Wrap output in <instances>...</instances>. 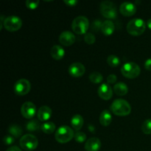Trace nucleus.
<instances>
[{"instance_id": "1", "label": "nucleus", "mask_w": 151, "mask_h": 151, "mask_svg": "<svg viewBox=\"0 0 151 151\" xmlns=\"http://www.w3.org/2000/svg\"><path fill=\"white\" fill-rule=\"evenodd\" d=\"M111 110L117 116H127L131 111V106L128 101L122 99H117L112 103Z\"/></svg>"}, {"instance_id": "2", "label": "nucleus", "mask_w": 151, "mask_h": 151, "mask_svg": "<svg viewBox=\"0 0 151 151\" xmlns=\"http://www.w3.org/2000/svg\"><path fill=\"white\" fill-rule=\"evenodd\" d=\"M146 24L142 19H133L127 24V30L128 33L134 36H139L145 32Z\"/></svg>"}, {"instance_id": "3", "label": "nucleus", "mask_w": 151, "mask_h": 151, "mask_svg": "<svg viewBox=\"0 0 151 151\" xmlns=\"http://www.w3.org/2000/svg\"><path fill=\"white\" fill-rule=\"evenodd\" d=\"M74 136L75 134L73 130L67 125H62L59 127L55 134L56 141L62 144L69 142L72 138H74Z\"/></svg>"}, {"instance_id": "4", "label": "nucleus", "mask_w": 151, "mask_h": 151, "mask_svg": "<svg viewBox=\"0 0 151 151\" xmlns=\"http://www.w3.org/2000/svg\"><path fill=\"white\" fill-rule=\"evenodd\" d=\"M88 26H89V21L84 16H79L76 17L72 24V29L75 33L78 35L85 34L87 32Z\"/></svg>"}, {"instance_id": "5", "label": "nucleus", "mask_w": 151, "mask_h": 151, "mask_svg": "<svg viewBox=\"0 0 151 151\" xmlns=\"http://www.w3.org/2000/svg\"><path fill=\"white\" fill-rule=\"evenodd\" d=\"M100 13L104 16L109 19H114L117 16L116 7L114 3L111 1H103L100 3Z\"/></svg>"}, {"instance_id": "6", "label": "nucleus", "mask_w": 151, "mask_h": 151, "mask_svg": "<svg viewBox=\"0 0 151 151\" xmlns=\"http://www.w3.org/2000/svg\"><path fill=\"white\" fill-rule=\"evenodd\" d=\"M121 72L125 78L133 79L137 78L139 75L141 69L137 63L134 62H128L122 66Z\"/></svg>"}, {"instance_id": "7", "label": "nucleus", "mask_w": 151, "mask_h": 151, "mask_svg": "<svg viewBox=\"0 0 151 151\" xmlns=\"http://www.w3.org/2000/svg\"><path fill=\"white\" fill-rule=\"evenodd\" d=\"M21 147L26 151H32L37 148L38 140L35 136L28 134L22 136L19 142Z\"/></svg>"}, {"instance_id": "8", "label": "nucleus", "mask_w": 151, "mask_h": 151, "mask_svg": "<svg viewBox=\"0 0 151 151\" xmlns=\"http://www.w3.org/2000/svg\"><path fill=\"white\" fill-rule=\"evenodd\" d=\"M3 26L10 32H15L19 30L22 27V21L19 16H9L4 19Z\"/></svg>"}, {"instance_id": "9", "label": "nucleus", "mask_w": 151, "mask_h": 151, "mask_svg": "<svg viewBox=\"0 0 151 151\" xmlns=\"http://www.w3.org/2000/svg\"><path fill=\"white\" fill-rule=\"evenodd\" d=\"M31 88V84L28 80L20 79L15 83L14 91L18 95L24 96L29 92Z\"/></svg>"}, {"instance_id": "10", "label": "nucleus", "mask_w": 151, "mask_h": 151, "mask_svg": "<svg viewBox=\"0 0 151 151\" xmlns=\"http://www.w3.org/2000/svg\"><path fill=\"white\" fill-rule=\"evenodd\" d=\"M22 116L26 119H32L36 114V106L32 102H25L21 109Z\"/></svg>"}, {"instance_id": "11", "label": "nucleus", "mask_w": 151, "mask_h": 151, "mask_svg": "<svg viewBox=\"0 0 151 151\" xmlns=\"http://www.w3.org/2000/svg\"><path fill=\"white\" fill-rule=\"evenodd\" d=\"M85 72L86 68L84 65L79 62L72 63L69 67V75L74 78H80L84 75Z\"/></svg>"}, {"instance_id": "12", "label": "nucleus", "mask_w": 151, "mask_h": 151, "mask_svg": "<svg viewBox=\"0 0 151 151\" xmlns=\"http://www.w3.org/2000/svg\"><path fill=\"white\" fill-rule=\"evenodd\" d=\"M59 41L62 45L69 47L75 43V35L71 31L65 30L60 33L59 36Z\"/></svg>"}, {"instance_id": "13", "label": "nucleus", "mask_w": 151, "mask_h": 151, "mask_svg": "<svg viewBox=\"0 0 151 151\" xmlns=\"http://www.w3.org/2000/svg\"><path fill=\"white\" fill-rule=\"evenodd\" d=\"M119 11L123 16H131L137 12V7L135 4L130 1H124L119 7Z\"/></svg>"}, {"instance_id": "14", "label": "nucleus", "mask_w": 151, "mask_h": 151, "mask_svg": "<svg viewBox=\"0 0 151 151\" xmlns=\"http://www.w3.org/2000/svg\"><path fill=\"white\" fill-rule=\"evenodd\" d=\"M98 94L100 98L105 100H110L113 95V91L111 87V86L109 83H102L100 86L99 87L98 89Z\"/></svg>"}, {"instance_id": "15", "label": "nucleus", "mask_w": 151, "mask_h": 151, "mask_svg": "<svg viewBox=\"0 0 151 151\" xmlns=\"http://www.w3.org/2000/svg\"><path fill=\"white\" fill-rule=\"evenodd\" d=\"M101 147V142L97 137H91L88 139L85 144L86 151H98Z\"/></svg>"}, {"instance_id": "16", "label": "nucleus", "mask_w": 151, "mask_h": 151, "mask_svg": "<svg viewBox=\"0 0 151 151\" xmlns=\"http://www.w3.org/2000/svg\"><path fill=\"white\" fill-rule=\"evenodd\" d=\"M52 114V109L47 106H43L38 109L37 112V116L41 121H47L50 119Z\"/></svg>"}, {"instance_id": "17", "label": "nucleus", "mask_w": 151, "mask_h": 151, "mask_svg": "<svg viewBox=\"0 0 151 151\" xmlns=\"http://www.w3.org/2000/svg\"><path fill=\"white\" fill-rule=\"evenodd\" d=\"M50 54L52 58L55 60H60L63 58L65 55V50L60 45H54L51 48L50 50Z\"/></svg>"}, {"instance_id": "18", "label": "nucleus", "mask_w": 151, "mask_h": 151, "mask_svg": "<svg viewBox=\"0 0 151 151\" xmlns=\"http://www.w3.org/2000/svg\"><path fill=\"white\" fill-rule=\"evenodd\" d=\"M114 24L111 20H106L103 22L101 27V31L106 35H111L114 32Z\"/></svg>"}, {"instance_id": "19", "label": "nucleus", "mask_w": 151, "mask_h": 151, "mask_svg": "<svg viewBox=\"0 0 151 151\" xmlns=\"http://www.w3.org/2000/svg\"><path fill=\"white\" fill-rule=\"evenodd\" d=\"M71 125H72V128L75 130H76L77 131H79V130L81 129V128L83 125V118L82 116L79 114H76L75 116H72V118L71 119Z\"/></svg>"}, {"instance_id": "20", "label": "nucleus", "mask_w": 151, "mask_h": 151, "mask_svg": "<svg viewBox=\"0 0 151 151\" xmlns=\"http://www.w3.org/2000/svg\"><path fill=\"white\" fill-rule=\"evenodd\" d=\"M112 121L111 114L109 111L104 110L103 111L100 115V122L103 126H108L111 124Z\"/></svg>"}, {"instance_id": "21", "label": "nucleus", "mask_w": 151, "mask_h": 151, "mask_svg": "<svg viewBox=\"0 0 151 151\" xmlns=\"http://www.w3.org/2000/svg\"><path fill=\"white\" fill-rule=\"evenodd\" d=\"M114 91L117 95L123 96L128 93V88L125 83L122 82H119L116 83L114 86Z\"/></svg>"}, {"instance_id": "22", "label": "nucleus", "mask_w": 151, "mask_h": 151, "mask_svg": "<svg viewBox=\"0 0 151 151\" xmlns=\"http://www.w3.org/2000/svg\"><path fill=\"white\" fill-rule=\"evenodd\" d=\"M8 132L9 134L11 136H13L14 138H19L22 135V128L19 126V125L16 124H12L10 125L8 128Z\"/></svg>"}, {"instance_id": "23", "label": "nucleus", "mask_w": 151, "mask_h": 151, "mask_svg": "<svg viewBox=\"0 0 151 151\" xmlns=\"http://www.w3.org/2000/svg\"><path fill=\"white\" fill-rule=\"evenodd\" d=\"M55 125L53 122H44L42 125H41V131L44 133L47 134H51L55 131Z\"/></svg>"}, {"instance_id": "24", "label": "nucleus", "mask_w": 151, "mask_h": 151, "mask_svg": "<svg viewBox=\"0 0 151 151\" xmlns=\"http://www.w3.org/2000/svg\"><path fill=\"white\" fill-rule=\"evenodd\" d=\"M40 128H41L40 127V123L37 119H31L26 125L27 130L28 131H29V132L37 131Z\"/></svg>"}, {"instance_id": "25", "label": "nucleus", "mask_w": 151, "mask_h": 151, "mask_svg": "<svg viewBox=\"0 0 151 151\" xmlns=\"http://www.w3.org/2000/svg\"><path fill=\"white\" fill-rule=\"evenodd\" d=\"M108 64L112 67H116L120 64V59L115 55H111L107 58Z\"/></svg>"}, {"instance_id": "26", "label": "nucleus", "mask_w": 151, "mask_h": 151, "mask_svg": "<svg viewBox=\"0 0 151 151\" xmlns=\"http://www.w3.org/2000/svg\"><path fill=\"white\" fill-rule=\"evenodd\" d=\"M103 77L102 74L98 72H94L89 75V80L91 83L95 84H98L103 81Z\"/></svg>"}, {"instance_id": "27", "label": "nucleus", "mask_w": 151, "mask_h": 151, "mask_svg": "<svg viewBox=\"0 0 151 151\" xmlns=\"http://www.w3.org/2000/svg\"><path fill=\"white\" fill-rule=\"evenodd\" d=\"M142 131L145 134H151V119H147L142 123L141 127Z\"/></svg>"}, {"instance_id": "28", "label": "nucleus", "mask_w": 151, "mask_h": 151, "mask_svg": "<svg viewBox=\"0 0 151 151\" xmlns=\"http://www.w3.org/2000/svg\"><path fill=\"white\" fill-rule=\"evenodd\" d=\"M75 140L78 143H83L86 140V135L85 133L81 131H77L74 136Z\"/></svg>"}, {"instance_id": "29", "label": "nucleus", "mask_w": 151, "mask_h": 151, "mask_svg": "<svg viewBox=\"0 0 151 151\" xmlns=\"http://www.w3.org/2000/svg\"><path fill=\"white\" fill-rule=\"evenodd\" d=\"M84 41L86 44H92L95 42L96 38L91 32H87L84 35Z\"/></svg>"}, {"instance_id": "30", "label": "nucleus", "mask_w": 151, "mask_h": 151, "mask_svg": "<svg viewBox=\"0 0 151 151\" xmlns=\"http://www.w3.org/2000/svg\"><path fill=\"white\" fill-rule=\"evenodd\" d=\"M38 0H27L26 6L29 9H35L39 4Z\"/></svg>"}, {"instance_id": "31", "label": "nucleus", "mask_w": 151, "mask_h": 151, "mask_svg": "<svg viewBox=\"0 0 151 151\" xmlns=\"http://www.w3.org/2000/svg\"><path fill=\"white\" fill-rule=\"evenodd\" d=\"M102 24L103 22H101L100 20H94L93 22L92 25H91V29H92L93 31H95V32H97L98 30L101 29V27H102Z\"/></svg>"}, {"instance_id": "32", "label": "nucleus", "mask_w": 151, "mask_h": 151, "mask_svg": "<svg viewBox=\"0 0 151 151\" xmlns=\"http://www.w3.org/2000/svg\"><path fill=\"white\" fill-rule=\"evenodd\" d=\"M3 142H4V145H12L13 143H14L15 142V138L11 136L10 135H6L5 137L3 138Z\"/></svg>"}, {"instance_id": "33", "label": "nucleus", "mask_w": 151, "mask_h": 151, "mask_svg": "<svg viewBox=\"0 0 151 151\" xmlns=\"http://www.w3.org/2000/svg\"><path fill=\"white\" fill-rule=\"evenodd\" d=\"M116 80H117V78L114 74H111L107 77V82L109 84L115 83L116 82Z\"/></svg>"}, {"instance_id": "34", "label": "nucleus", "mask_w": 151, "mask_h": 151, "mask_svg": "<svg viewBox=\"0 0 151 151\" xmlns=\"http://www.w3.org/2000/svg\"><path fill=\"white\" fill-rule=\"evenodd\" d=\"M63 2L65 3L66 4H67L68 6H73L76 5L78 4V0H63Z\"/></svg>"}, {"instance_id": "35", "label": "nucleus", "mask_w": 151, "mask_h": 151, "mask_svg": "<svg viewBox=\"0 0 151 151\" xmlns=\"http://www.w3.org/2000/svg\"><path fill=\"white\" fill-rule=\"evenodd\" d=\"M145 67L147 70L151 71V58L147 59L145 62Z\"/></svg>"}, {"instance_id": "36", "label": "nucleus", "mask_w": 151, "mask_h": 151, "mask_svg": "<svg viewBox=\"0 0 151 151\" xmlns=\"http://www.w3.org/2000/svg\"><path fill=\"white\" fill-rule=\"evenodd\" d=\"M6 151H22V150L17 146H12V147L7 148Z\"/></svg>"}, {"instance_id": "37", "label": "nucleus", "mask_w": 151, "mask_h": 151, "mask_svg": "<svg viewBox=\"0 0 151 151\" xmlns=\"http://www.w3.org/2000/svg\"><path fill=\"white\" fill-rule=\"evenodd\" d=\"M88 129L89 130V131H91V133L95 132V127L92 125V124H89L88 125Z\"/></svg>"}, {"instance_id": "38", "label": "nucleus", "mask_w": 151, "mask_h": 151, "mask_svg": "<svg viewBox=\"0 0 151 151\" xmlns=\"http://www.w3.org/2000/svg\"><path fill=\"white\" fill-rule=\"evenodd\" d=\"M147 27H148L151 29V19H148V20H147Z\"/></svg>"}]
</instances>
